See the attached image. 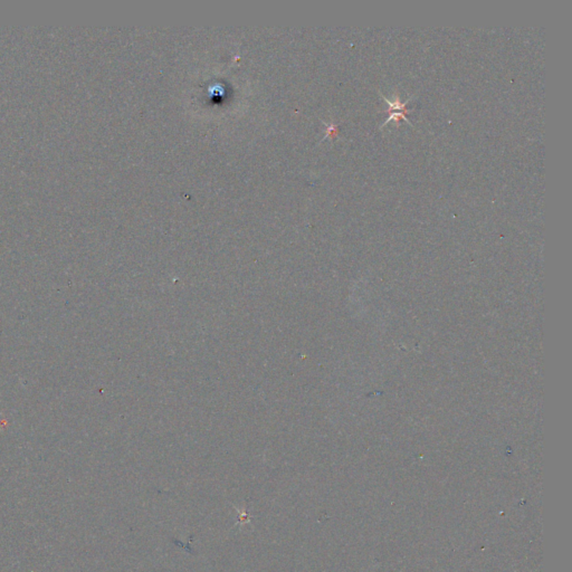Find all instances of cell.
<instances>
[{
  "label": "cell",
  "instance_id": "6da1fadb",
  "mask_svg": "<svg viewBox=\"0 0 572 572\" xmlns=\"http://www.w3.org/2000/svg\"><path fill=\"white\" fill-rule=\"evenodd\" d=\"M380 95H381V97H382V100L385 101V102L387 103V104H388V110H386V112H388L389 114L392 113V112H396V111H400V112H403L404 114H406V116H407V114L410 112L406 106H407L408 103L414 99V96L409 97V99H408L407 101H406V102H402V100H400L399 95H397V94L394 95V99H393V100L387 99V97L383 96L381 93H380Z\"/></svg>",
  "mask_w": 572,
  "mask_h": 572
},
{
  "label": "cell",
  "instance_id": "7a4b0ae2",
  "mask_svg": "<svg viewBox=\"0 0 572 572\" xmlns=\"http://www.w3.org/2000/svg\"><path fill=\"white\" fill-rule=\"evenodd\" d=\"M391 121H394L397 124L400 121H406L409 125H411V122L407 119V116H406V114H404L403 112H392V113H390V116H389V118L386 120V121L382 123L380 129H382L383 127H385V125H387L389 122H391Z\"/></svg>",
  "mask_w": 572,
  "mask_h": 572
}]
</instances>
